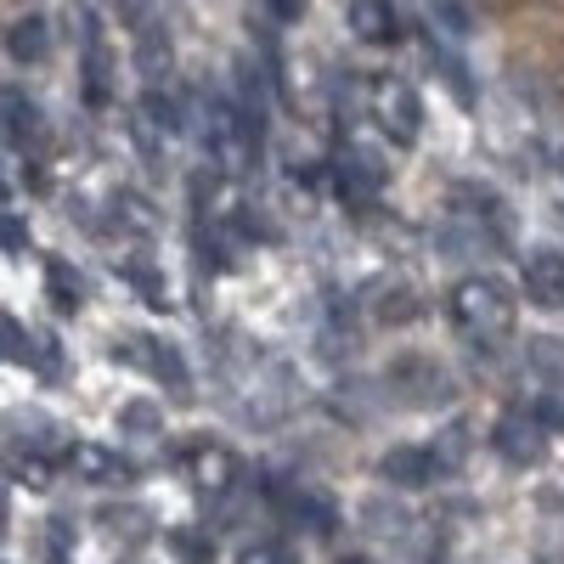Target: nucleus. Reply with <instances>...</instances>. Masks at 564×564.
<instances>
[{
	"instance_id": "obj_1",
	"label": "nucleus",
	"mask_w": 564,
	"mask_h": 564,
	"mask_svg": "<svg viewBox=\"0 0 564 564\" xmlns=\"http://www.w3.org/2000/svg\"><path fill=\"white\" fill-rule=\"evenodd\" d=\"M452 316L463 334H475V339H502L508 327H513V300L497 289L491 276H468L463 289L452 294Z\"/></svg>"
},
{
	"instance_id": "obj_2",
	"label": "nucleus",
	"mask_w": 564,
	"mask_h": 564,
	"mask_svg": "<svg viewBox=\"0 0 564 564\" xmlns=\"http://www.w3.org/2000/svg\"><path fill=\"white\" fill-rule=\"evenodd\" d=\"M68 463H74V475L79 480H90V486H124L130 480V463L124 457H113L108 446H68Z\"/></svg>"
},
{
	"instance_id": "obj_3",
	"label": "nucleus",
	"mask_w": 564,
	"mask_h": 564,
	"mask_svg": "<svg viewBox=\"0 0 564 564\" xmlns=\"http://www.w3.org/2000/svg\"><path fill=\"white\" fill-rule=\"evenodd\" d=\"M379 475L395 480V486H430L441 475V463H435V452H423V446H395V452H384Z\"/></svg>"
},
{
	"instance_id": "obj_4",
	"label": "nucleus",
	"mask_w": 564,
	"mask_h": 564,
	"mask_svg": "<svg viewBox=\"0 0 564 564\" xmlns=\"http://www.w3.org/2000/svg\"><path fill=\"white\" fill-rule=\"evenodd\" d=\"M379 124L401 141V148H406V141H417V97H412V90L406 85H384L379 90Z\"/></svg>"
},
{
	"instance_id": "obj_5",
	"label": "nucleus",
	"mask_w": 564,
	"mask_h": 564,
	"mask_svg": "<svg viewBox=\"0 0 564 564\" xmlns=\"http://www.w3.org/2000/svg\"><path fill=\"white\" fill-rule=\"evenodd\" d=\"M525 294L536 305H564V254H531L525 260Z\"/></svg>"
},
{
	"instance_id": "obj_6",
	"label": "nucleus",
	"mask_w": 564,
	"mask_h": 564,
	"mask_svg": "<svg viewBox=\"0 0 564 564\" xmlns=\"http://www.w3.org/2000/svg\"><path fill=\"white\" fill-rule=\"evenodd\" d=\"M497 446H502L508 463H542L547 457V435L536 430L531 417H508L502 430H497Z\"/></svg>"
},
{
	"instance_id": "obj_7",
	"label": "nucleus",
	"mask_w": 564,
	"mask_h": 564,
	"mask_svg": "<svg viewBox=\"0 0 564 564\" xmlns=\"http://www.w3.org/2000/svg\"><path fill=\"white\" fill-rule=\"evenodd\" d=\"M350 29H356V40H367V45H390V40L401 34L390 0H356V7H350Z\"/></svg>"
},
{
	"instance_id": "obj_8",
	"label": "nucleus",
	"mask_w": 564,
	"mask_h": 564,
	"mask_svg": "<svg viewBox=\"0 0 564 564\" xmlns=\"http://www.w3.org/2000/svg\"><path fill=\"white\" fill-rule=\"evenodd\" d=\"M193 475H198V486H204L209 497H220V491L231 486V475H238V457H231L226 446H198V452H193Z\"/></svg>"
},
{
	"instance_id": "obj_9",
	"label": "nucleus",
	"mask_w": 564,
	"mask_h": 564,
	"mask_svg": "<svg viewBox=\"0 0 564 564\" xmlns=\"http://www.w3.org/2000/svg\"><path fill=\"white\" fill-rule=\"evenodd\" d=\"M7 52L18 63H40L45 52H52V34H45V18H23L12 34H7Z\"/></svg>"
},
{
	"instance_id": "obj_10",
	"label": "nucleus",
	"mask_w": 564,
	"mask_h": 564,
	"mask_svg": "<svg viewBox=\"0 0 564 564\" xmlns=\"http://www.w3.org/2000/svg\"><path fill=\"white\" fill-rule=\"evenodd\" d=\"M170 553L181 558V564H209V536H198V531H170Z\"/></svg>"
},
{
	"instance_id": "obj_11",
	"label": "nucleus",
	"mask_w": 564,
	"mask_h": 564,
	"mask_svg": "<svg viewBox=\"0 0 564 564\" xmlns=\"http://www.w3.org/2000/svg\"><path fill=\"white\" fill-rule=\"evenodd\" d=\"M45 289H52V305H57V311H79V282H74L63 265L45 271Z\"/></svg>"
},
{
	"instance_id": "obj_12",
	"label": "nucleus",
	"mask_w": 564,
	"mask_h": 564,
	"mask_svg": "<svg viewBox=\"0 0 564 564\" xmlns=\"http://www.w3.org/2000/svg\"><path fill=\"white\" fill-rule=\"evenodd\" d=\"M34 345H29V334L12 322V316H0V356H29Z\"/></svg>"
},
{
	"instance_id": "obj_13",
	"label": "nucleus",
	"mask_w": 564,
	"mask_h": 564,
	"mask_svg": "<svg viewBox=\"0 0 564 564\" xmlns=\"http://www.w3.org/2000/svg\"><path fill=\"white\" fill-rule=\"evenodd\" d=\"M119 417L130 423V430H141V435H148V430H153V423H159V406H153V401H130V406H124Z\"/></svg>"
},
{
	"instance_id": "obj_14",
	"label": "nucleus",
	"mask_w": 564,
	"mask_h": 564,
	"mask_svg": "<svg viewBox=\"0 0 564 564\" xmlns=\"http://www.w3.org/2000/svg\"><path fill=\"white\" fill-rule=\"evenodd\" d=\"M18 480L34 486V491H45V486H52V468H45L40 457H23V463H18Z\"/></svg>"
},
{
	"instance_id": "obj_15",
	"label": "nucleus",
	"mask_w": 564,
	"mask_h": 564,
	"mask_svg": "<svg viewBox=\"0 0 564 564\" xmlns=\"http://www.w3.org/2000/svg\"><path fill=\"white\" fill-rule=\"evenodd\" d=\"M0 243H7V249H23V243H29L23 220H0Z\"/></svg>"
},
{
	"instance_id": "obj_16",
	"label": "nucleus",
	"mask_w": 564,
	"mask_h": 564,
	"mask_svg": "<svg viewBox=\"0 0 564 564\" xmlns=\"http://www.w3.org/2000/svg\"><path fill=\"white\" fill-rule=\"evenodd\" d=\"M271 12H276L282 23H294V18L305 12V0H271Z\"/></svg>"
},
{
	"instance_id": "obj_17",
	"label": "nucleus",
	"mask_w": 564,
	"mask_h": 564,
	"mask_svg": "<svg viewBox=\"0 0 564 564\" xmlns=\"http://www.w3.org/2000/svg\"><path fill=\"white\" fill-rule=\"evenodd\" d=\"M243 564H282V553L276 547H254V553H243Z\"/></svg>"
},
{
	"instance_id": "obj_18",
	"label": "nucleus",
	"mask_w": 564,
	"mask_h": 564,
	"mask_svg": "<svg viewBox=\"0 0 564 564\" xmlns=\"http://www.w3.org/2000/svg\"><path fill=\"white\" fill-rule=\"evenodd\" d=\"M350 564H361V558H350Z\"/></svg>"
}]
</instances>
